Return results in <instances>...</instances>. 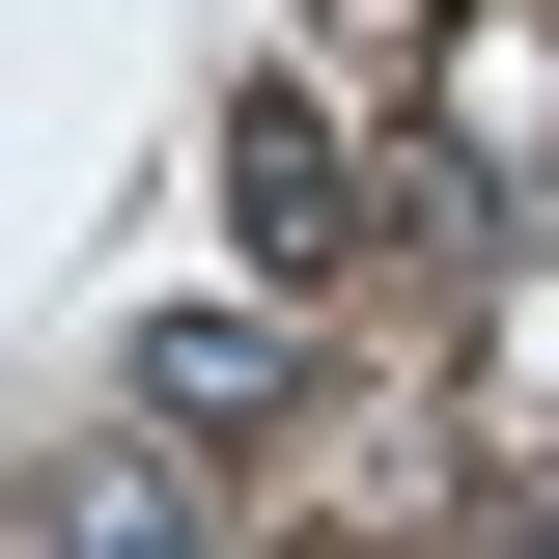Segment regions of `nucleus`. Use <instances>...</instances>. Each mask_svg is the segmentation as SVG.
Wrapping results in <instances>:
<instances>
[{"label": "nucleus", "mask_w": 559, "mask_h": 559, "mask_svg": "<svg viewBox=\"0 0 559 559\" xmlns=\"http://www.w3.org/2000/svg\"><path fill=\"white\" fill-rule=\"evenodd\" d=\"M503 392H532V419H559V280H532V308H503Z\"/></svg>", "instance_id": "20e7f679"}, {"label": "nucleus", "mask_w": 559, "mask_h": 559, "mask_svg": "<svg viewBox=\"0 0 559 559\" xmlns=\"http://www.w3.org/2000/svg\"><path fill=\"white\" fill-rule=\"evenodd\" d=\"M224 197H252L280 280H336V252H364V140H336V84H252V112H224Z\"/></svg>", "instance_id": "f257e3e1"}, {"label": "nucleus", "mask_w": 559, "mask_h": 559, "mask_svg": "<svg viewBox=\"0 0 559 559\" xmlns=\"http://www.w3.org/2000/svg\"><path fill=\"white\" fill-rule=\"evenodd\" d=\"M0 559H197V448H57L0 503Z\"/></svg>", "instance_id": "7ed1b4c3"}, {"label": "nucleus", "mask_w": 559, "mask_h": 559, "mask_svg": "<svg viewBox=\"0 0 559 559\" xmlns=\"http://www.w3.org/2000/svg\"><path fill=\"white\" fill-rule=\"evenodd\" d=\"M140 419H168V448H280V419H308V336H280V308H168V336H140Z\"/></svg>", "instance_id": "f03ea898"}]
</instances>
